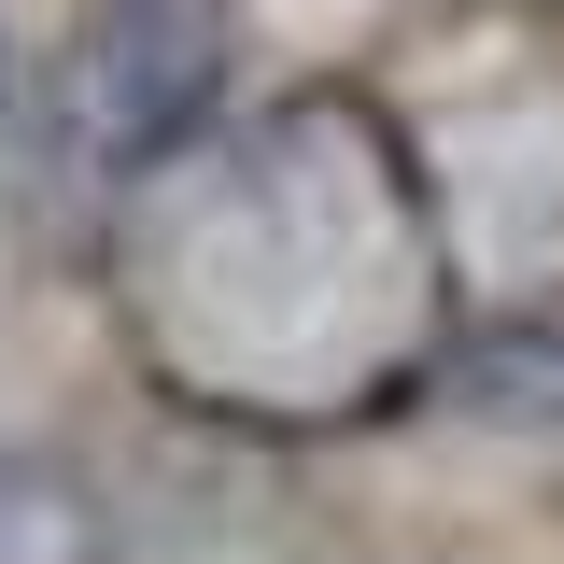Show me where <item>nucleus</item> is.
Returning <instances> with one entry per match:
<instances>
[{"mask_svg":"<svg viewBox=\"0 0 564 564\" xmlns=\"http://www.w3.org/2000/svg\"><path fill=\"white\" fill-rule=\"evenodd\" d=\"M240 70V0H85L57 70V128L85 184H141L226 113Z\"/></svg>","mask_w":564,"mask_h":564,"instance_id":"obj_1","label":"nucleus"},{"mask_svg":"<svg viewBox=\"0 0 564 564\" xmlns=\"http://www.w3.org/2000/svg\"><path fill=\"white\" fill-rule=\"evenodd\" d=\"M0 564H128V522L70 452L0 437Z\"/></svg>","mask_w":564,"mask_h":564,"instance_id":"obj_2","label":"nucleus"},{"mask_svg":"<svg viewBox=\"0 0 564 564\" xmlns=\"http://www.w3.org/2000/svg\"><path fill=\"white\" fill-rule=\"evenodd\" d=\"M437 395L466 423H508V437H564V325H480L437 367Z\"/></svg>","mask_w":564,"mask_h":564,"instance_id":"obj_3","label":"nucleus"},{"mask_svg":"<svg viewBox=\"0 0 564 564\" xmlns=\"http://www.w3.org/2000/svg\"><path fill=\"white\" fill-rule=\"evenodd\" d=\"M0 128H14V0H0Z\"/></svg>","mask_w":564,"mask_h":564,"instance_id":"obj_4","label":"nucleus"}]
</instances>
